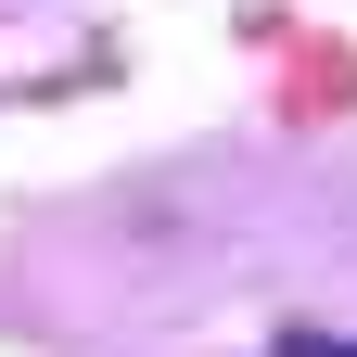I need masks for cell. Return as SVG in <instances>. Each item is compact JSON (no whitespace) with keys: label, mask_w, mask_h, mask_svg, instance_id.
I'll use <instances>...</instances> for the list:
<instances>
[{"label":"cell","mask_w":357,"mask_h":357,"mask_svg":"<svg viewBox=\"0 0 357 357\" xmlns=\"http://www.w3.org/2000/svg\"><path fill=\"white\" fill-rule=\"evenodd\" d=\"M268 357H357V344H344V332H281Z\"/></svg>","instance_id":"cell-1"}]
</instances>
